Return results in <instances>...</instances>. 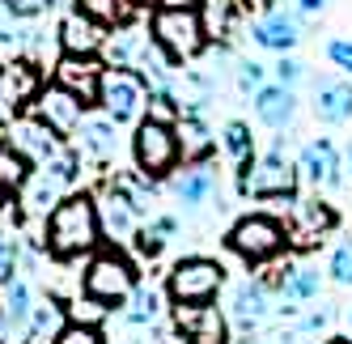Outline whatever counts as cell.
Masks as SVG:
<instances>
[{"mask_svg": "<svg viewBox=\"0 0 352 344\" xmlns=\"http://www.w3.org/2000/svg\"><path fill=\"white\" fill-rule=\"evenodd\" d=\"M225 242H230V251L246 264H272L289 247V226H280V221L267 217V213H250L230 230Z\"/></svg>", "mask_w": 352, "mask_h": 344, "instance_id": "5", "label": "cell"}, {"mask_svg": "<svg viewBox=\"0 0 352 344\" xmlns=\"http://www.w3.org/2000/svg\"><path fill=\"white\" fill-rule=\"evenodd\" d=\"M0 5H5V13H9V17L30 21V17H43L47 9L56 5V0H0Z\"/></svg>", "mask_w": 352, "mask_h": 344, "instance_id": "37", "label": "cell"}, {"mask_svg": "<svg viewBox=\"0 0 352 344\" xmlns=\"http://www.w3.org/2000/svg\"><path fill=\"white\" fill-rule=\"evenodd\" d=\"M34 115L43 119L52 132H60V136H72L81 128V119H85V103L72 89H64V85H43L38 89V98H34Z\"/></svg>", "mask_w": 352, "mask_h": 344, "instance_id": "11", "label": "cell"}, {"mask_svg": "<svg viewBox=\"0 0 352 344\" xmlns=\"http://www.w3.org/2000/svg\"><path fill=\"white\" fill-rule=\"evenodd\" d=\"M56 344H107V336H102L98 323H77V319H68V327L56 336Z\"/></svg>", "mask_w": 352, "mask_h": 344, "instance_id": "36", "label": "cell"}, {"mask_svg": "<svg viewBox=\"0 0 352 344\" xmlns=\"http://www.w3.org/2000/svg\"><path fill=\"white\" fill-rule=\"evenodd\" d=\"M148 34L170 56V64L195 60L208 47V30H204V17H199V5H157L153 17H148Z\"/></svg>", "mask_w": 352, "mask_h": 344, "instance_id": "2", "label": "cell"}, {"mask_svg": "<svg viewBox=\"0 0 352 344\" xmlns=\"http://www.w3.org/2000/svg\"><path fill=\"white\" fill-rule=\"evenodd\" d=\"M144 111H148V119H162V124H179L183 119V103L170 89H153L148 103H144Z\"/></svg>", "mask_w": 352, "mask_h": 344, "instance_id": "35", "label": "cell"}, {"mask_svg": "<svg viewBox=\"0 0 352 344\" xmlns=\"http://www.w3.org/2000/svg\"><path fill=\"white\" fill-rule=\"evenodd\" d=\"M115 128H119V124H115L107 111H102V115H94V119L85 115V119H81V128H77V132H81V149H77L81 162L111 166V162L119 158V132H115Z\"/></svg>", "mask_w": 352, "mask_h": 344, "instance_id": "19", "label": "cell"}, {"mask_svg": "<svg viewBox=\"0 0 352 344\" xmlns=\"http://www.w3.org/2000/svg\"><path fill=\"white\" fill-rule=\"evenodd\" d=\"M297 9H301V13H322L327 0H297Z\"/></svg>", "mask_w": 352, "mask_h": 344, "instance_id": "45", "label": "cell"}, {"mask_svg": "<svg viewBox=\"0 0 352 344\" xmlns=\"http://www.w3.org/2000/svg\"><path fill=\"white\" fill-rule=\"evenodd\" d=\"M327 272H331L336 285L352 289V247H340V251L331 255V264H327Z\"/></svg>", "mask_w": 352, "mask_h": 344, "instance_id": "38", "label": "cell"}, {"mask_svg": "<svg viewBox=\"0 0 352 344\" xmlns=\"http://www.w3.org/2000/svg\"><path fill=\"white\" fill-rule=\"evenodd\" d=\"M314 115L318 124H348L352 119V81H336V77H322L314 85Z\"/></svg>", "mask_w": 352, "mask_h": 344, "instance_id": "24", "label": "cell"}, {"mask_svg": "<svg viewBox=\"0 0 352 344\" xmlns=\"http://www.w3.org/2000/svg\"><path fill=\"white\" fill-rule=\"evenodd\" d=\"M306 39V21H301V9H280V5H272L255 26H250V43L263 47V52H276V56H285L293 52V47Z\"/></svg>", "mask_w": 352, "mask_h": 344, "instance_id": "9", "label": "cell"}, {"mask_svg": "<svg viewBox=\"0 0 352 344\" xmlns=\"http://www.w3.org/2000/svg\"><path fill=\"white\" fill-rule=\"evenodd\" d=\"M221 149H225V158H230L238 170H246L250 162H255V136H250V128L242 124V119L225 124V132H221Z\"/></svg>", "mask_w": 352, "mask_h": 344, "instance_id": "32", "label": "cell"}, {"mask_svg": "<svg viewBox=\"0 0 352 344\" xmlns=\"http://www.w3.org/2000/svg\"><path fill=\"white\" fill-rule=\"evenodd\" d=\"M17 221V204H13V191H0V230H9Z\"/></svg>", "mask_w": 352, "mask_h": 344, "instance_id": "43", "label": "cell"}, {"mask_svg": "<svg viewBox=\"0 0 352 344\" xmlns=\"http://www.w3.org/2000/svg\"><path fill=\"white\" fill-rule=\"evenodd\" d=\"M30 170H34V162L26 153H17L13 144H0V191H17L30 179Z\"/></svg>", "mask_w": 352, "mask_h": 344, "instance_id": "34", "label": "cell"}, {"mask_svg": "<svg viewBox=\"0 0 352 344\" xmlns=\"http://www.w3.org/2000/svg\"><path fill=\"white\" fill-rule=\"evenodd\" d=\"M238 191L250 200H293L297 195V170L285 158V144H272V153L250 162L238 179Z\"/></svg>", "mask_w": 352, "mask_h": 344, "instance_id": "7", "label": "cell"}, {"mask_svg": "<svg viewBox=\"0 0 352 344\" xmlns=\"http://www.w3.org/2000/svg\"><path fill=\"white\" fill-rule=\"evenodd\" d=\"M327 344H352V340H344V336H331V340H327Z\"/></svg>", "mask_w": 352, "mask_h": 344, "instance_id": "49", "label": "cell"}, {"mask_svg": "<svg viewBox=\"0 0 352 344\" xmlns=\"http://www.w3.org/2000/svg\"><path fill=\"white\" fill-rule=\"evenodd\" d=\"M285 344H301V332H289V336H285Z\"/></svg>", "mask_w": 352, "mask_h": 344, "instance_id": "47", "label": "cell"}, {"mask_svg": "<svg viewBox=\"0 0 352 344\" xmlns=\"http://www.w3.org/2000/svg\"><path fill=\"white\" fill-rule=\"evenodd\" d=\"M140 285V268L123 255L119 247H107V251H94L85 272H81V289L85 298L102 302V306H123L132 298V289Z\"/></svg>", "mask_w": 352, "mask_h": 344, "instance_id": "3", "label": "cell"}, {"mask_svg": "<svg viewBox=\"0 0 352 344\" xmlns=\"http://www.w3.org/2000/svg\"><path fill=\"white\" fill-rule=\"evenodd\" d=\"M238 5H242V13H246V9H272L276 0H238Z\"/></svg>", "mask_w": 352, "mask_h": 344, "instance_id": "46", "label": "cell"}, {"mask_svg": "<svg viewBox=\"0 0 352 344\" xmlns=\"http://www.w3.org/2000/svg\"><path fill=\"white\" fill-rule=\"evenodd\" d=\"M301 77H306V64H301V60H293V56L285 52V56H280V64H276V81L293 89V85H297Z\"/></svg>", "mask_w": 352, "mask_h": 344, "instance_id": "42", "label": "cell"}, {"mask_svg": "<svg viewBox=\"0 0 352 344\" xmlns=\"http://www.w3.org/2000/svg\"><path fill=\"white\" fill-rule=\"evenodd\" d=\"M102 68H107L102 56H72V52H64L56 60V85L72 89L85 107H94L98 103V85H102Z\"/></svg>", "mask_w": 352, "mask_h": 344, "instance_id": "13", "label": "cell"}, {"mask_svg": "<svg viewBox=\"0 0 352 344\" xmlns=\"http://www.w3.org/2000/svg\"><path fill=\"white\" fill-rule=\"evenodd\" d=\"M17 272V242L5 238V230H0V289H5Z\"/></svg>", "mask_w": 352, "mask_h": 344, "instance_id": "39", "label": "cell"}, {"mask_svg": "<svg viewBox=\"0 0 352 344\" xmlns=\"http://www.w3.org/2000/svg\"><path fill=\"white\" fill-rule=\"evenodd\" d=\"M340 226L336 208L318 200V195H310V200H297L293 204V226H289V242H297V247H314V242H322V234H331Z\"/></svg>", "mask_w": 352, "mask_h": 344, "instance_id": "16", "label": "cell"}, {"mask_svg": "<svg viewBox=\"0 0 352 344\" xmlns=\"http://www.w3.org/2000/svg\"><path fill=\"white\" fill-rule=\"evenodd\" d=\"M272 285H276V302H280L276 310H280V314H297L301 302L318 298L322 272H318V268H310V264H285V268H280V277H276Z\"/></svg>", "mask_w": 352, "mask_h": 344, "instance_id": "15", "label": "cell"}, {"mask_svg": "<svg viewBox=\"0 0 352 344\" xmlns=\"http://www.w3.org/2000/svg\"><path fill=\"white\" fill-rule=\"evenodd\" d=\"M81 9L107 30H119V26H132L136 21V0H81Z\"/></svg>", "mask_w": 352, "mask_h": 344, "instance_id": "30", "label": "cell"}, {"mask_svg": "<svg viewBox=\"0 0 352 344\" xmlns=\"http://www.w3.org/2000/svg\"><path fill=\"white\" fill-rule=\"evenodd\" d=\"M162 5H199V0H162Z\"/></svg>", "mask_w": 352, "mask_h": 344, "instance_id": "48", "label": "cell"}, {"mask_svg": "<svg viewBox=\"0 0 352 344\" xmlns=\"http://www.w3.org/2000/svg\"><path fill=\"white\" fill-rule=\"evenodd\" d=\"M107 43V26H98V21L85 13V9H72L64 21H60V47L72 56H98Z\"/></svg>", "mask_w": 352, "mask_h": 344, "instance_id": "23", "label": "cell"}, {"mask_svg": "<svg viewBox=\"0 0 352 344\" xmlns=\"http://www.w3.org/2000/svg\"><path fill=\"white\" fill-rule=\"evenodd\" d=\"M174 327L187 344H230V319L212 302H191L174 306Z\"/></svg>", "mask_w": 352, "mask_h": 344, "instance_id": "10", "label": "cell"}, {"mask_svg": "<svg viewBox=\"0 0 352 344\" xmlns=\"http://www.w3.org/2000/svg\"><path fill=\"white\" fill-rule=\"evenodd\" d=\"M327 60L352 77V39H331V43H327Z\"/></svg>", "mask_w": 352, "mask_h": 344, "instance_id": "41", "label": "cell"}, {"mask_svg": "<svg viewBox=\"0 0 352 344\" xmlns=\"http://www.w3.org/2000/svg\"><path fill=\"white\" fill-rule=\"evenodd\" d=\"M38 89H43V72H38L30 60H9V64H0V107H5V111L34 107Z\"/></svg>", "mask_w": 352, "mask_h": 344, "instance_id": "17", "label": "cell"}, {"mask_svg": "<svg viewBox=\"0 0 352 344\" xmlns=\"http://www.w3.org/2000/svg\"><path fill=\"white\" fill-rule=\"evenodd\" d=\"M272 293L263 281H242L234 289V298H230V319L242 327V332H259L267 319H272Z\"/></svg>", "mask_w": 352, "mask_h": 344, "instance_id": "21", "label": "cell"}, {"mask_svg": "<svg viewBox=\"0 0 352 344\" xmlns=\"http://www.w3.org/2000/svg\"><path fill=\"white\" fill-rule=\"evenodd\" d=\"M255 115H259V124H267V128H289L293 124V115H297V98H293V89L289 85H259L255 89Z\"/></svg>", "mask_w": 352, "mask_h": 344, "instance_id": "25", "label": "cell"}, {"mask_svg": "<svg viewBox=\"0 0 352 344\" xmlns=\"http://www.w3.org/2000/svg\"><path fill=\"white\" fill-rule=\"evenodd\" d=\"M132 158H136V170H144L148 179H166L179 170V158H183V144H179V132L174 124H162V119H140L136 124V136H132Z\"/></svg>", "mask_w": 352, "mask_h": 344, "instance_id": "4", "label": "cell"}, {"mask_svg": "<svg viewBox=\"0 0 352 344\" xmlns=\"http://www.w3.org/2000/svg\"><path fill=\"white\" fill-rule=\"evenodd\" d=\"M102 242V221H98V200L85 191L64 195L47 217V247L56 259H77L89 255Z\"/></svg>", "mask_w": 352, "mask_h": 344, "instance_id": "1", "label": "cell"}, {"mask_svg": "<svg viewBox=\"0 0 352 344\" xmlns=\"http://www.w3.org/2000/svg\"><path fill=\"white\" fill-rule=\"evenodd\" d=\"M17 39H21V34L9 26V13H5V5H0V43H17Z\"/></svg>", "mask_w": 352, "mask_h": 344, "instance_id": "44", "label": "cell"}, {"mask_svg": "<svg viewBox=\"0 0 352 344\" xmlns=\"http://www.w3.org/2000/svg\"><path fill=\"white\" fill-rule=\"evenodd\" d=\"M26 344H34V340H26Z\"/></svg>", "mask_w": 352, "mask_h": 344, "instance_id": "52", "label": "cell"}, {"mask_svg": "<svg viewBox=\"0 0 352 344\" xmlns=\"http://www.w3.org/2000/svg\"><path fill=\"white\" fill-rule=\"evenodd\" d=\"M170 191H174V200L183 208H204L217 195V170L208 162H191L170 179Z\"/></svg>", "mask_w": 352, "mask_h": 344, "instance_id": "22", "label": "cell"}, {"mask_svg": "<svg viewBox=\"0 0 352 344\" xmlns=\"http://www.w3.org/2000/svg\"><path fill=\"white\" fill-rule=\"evenodd\" d=\"M170 234H179V221H174V217H157V221H148V226H140L132 234V247H136L140 259H157L166 251Z\"/></svg>", "mask_w": 352, "mask_h": 344, "instance_id": "29", "label": "cell"}, {"mask_svg": "<svg viewBox=\"0 0 352 344\" xmlns=\"http://www.w3.org/2000/svg\"><path fill=\"white\" fill-rule=\"evenodd\" d=\"M238 13H242L238 0H199V17H204L208 39H230L238 30Z\"/></svg>", "mask_w": 352, "mask_h": 344, "instance_id": "28", "label": "cell"}, {"mask_svg": "<svg viewBox=\"0 0 352 344\" xmlns=\"http://www.w3.org/2000/svg\"><path fill=\"white\" fill-rule=\"evenodd\" d=\"M162 314V293L153 285H136L132 298H128V310H123V319H128L132 327H153Z\"/></svg>", "mask_w": 352, "mask_h": 344, "instance_id": "31", "label": "cell"}, {"mask_svg": "<svg viewBox=\"0 0 352 344\" xmlns=\"http://www.w3.org/2000/svg\"><path fill=\"white\" fill-rule=\"evenodd\" d=\"M225 289V268L217 259L204 255H191L179 259L166 277V293L174 306H191V302H217V293Z\"/></svg>", "mask_w": 352, "mask_h": 344, "instance_id": "6", "label": "cell"}, {"mask_svg": "<svg viewBox=\"0 0 352 344\" xmlns=\"http://www.w3.org/2000/svg\"><path fill=\"white\" fill-rule=\"evenodd\" d=\"M136 5H162V0H136Z\"/></svg>", "mask_w": 352, "mask_h": 344, "instance_id": "50", "label": "cell"}, {"mask_svg": "<svg viewBox=\"0 0 352 344\" xmlns=\"http://www.w3.org/2000/svg\"><path fill=\"white\" fill-rule=\"evenodd\" d=\"M234 77H238V89H246V94H255V89L263 85V64H255V60H238V68H234Z\"/></svg>", "mask_w": 352, "mask_h": 344, "instance_id": "40", "label": "cell"}, {"mask_svg": "<svg viewBox=\"0 0 352 344\" xmlns=\"http://www.w3.org/2000/svg\"><path fill=\"white\" fill-rule=\"evenodd\" d=\"M144 77L132 68H102V85H98V107H102L115 124H140L144 119Z\"/></svg>", "mask_w": 352, "mask_h": 344, "instance_id": "8", "label": "cell"}, {"mask_svg": "<svg viewBox=\"0 0 352 344\" xmlns=\"http://www.w3.org/2000/svg\"><path fill=\"white\" fill-rule=\"evenodd\" d=\"M297 170H301V175H306L314 187H340V183H344V162H340V149H336V144L327 140V136L301 144Z\"/></svg>", "mask_w": 352, "mask_h": 344, "instance_id": "18", "label": "cell"}, {"mask_svg": "<svg viewBox=\"0 0 352 344\" xmlns=\"http://www.w3.org/2000/svg\"><path fill=\"white\" fill-rule=\"evenodd\" d=\"M9 144L17 153H26L34 166H47L60 149H64V136L52 132L43 124L38 115H26V119H13V128H9Z\"/></svg>", "mask_w": 352, "mask_h": 344, "instance_id": "14", "label": "cell"}, {"mask_svg": "<svg viewBox=\"0 0 352 344\" xmlns=\"http://www.w3.org/2000/svg\"><path fill=\"white\" fill-rule=\"evenodd\" d=\"M30 310H34L30 285L13 277V281L5 285V298H0V332H26V323H30Z\"/></svg>", "mask_w": 352, "mask_h": 344, "instance_id": "26", "label": "cell"}, {"mask_svg": "<svg viewBox=\"0 0 352 344\" xmlns=\"http://www.w3.org/2000/svg\"><path fill=\"white\" fill-rule=\"evenodd\" d=\"M98 200V221H102V238L111 242H132V234L140 230V208L115 187V179L94 195Z\"/></svg>", "mask_w": 352, "mask_h": 344, "instance_id": "12", "label": "cell"}, {"mask_svg": "<svg viewBox=\"0 0 352 344\" xmlns=\"http://www.w3.org/2000/svg\"><path fill=\"white\" fill-rule=\"evenodd\" d=\"M348 170H352V144H348Z\"/></svg>", "mask_w": 352, "mask_h": 344, "instance_id": "51", "label": "cell"}, {"mask_svg": "<svg viewBox=\"0 0 352 344\" xmlns=\"http://www.w3.org/2000/svg\"><path fill=\"white\" fill-rule=\"evenodd\" d=\"M68 187H72V183H68L64 175H56V170L38 166V170H30V179L17 187V191H21V208H26L30 217H52V208L64 200V191H68Z\"/></svg>", "mask_w": 352, "mask_h": 344, "instance_id": "20", "label": "cell"}, {"mask_svg": "<svg viewBox=\"0 0 352 344\" xmlns=\"http://www.w3.org/2000/svg\"><path fill=\"white\" fill-rule=\"evenodd\" d=\"M174 132H179V144H183V158H195V162H204V153L212 149V140H208V128H204V119L199 115H187L174 124Z\"/></svg>", "mask_w": 352, "mask_h": 344, "instance_id": "33", "label": "cell"}, {"mask_svg": "<svg viewBox=\"0 0 352 344\" xmlns=\"http://www.w3.org/2000/svg\"><path fill=\"white\" fill-rule=\"evenodd\" d=\"M64 327H68V310H64V302H56V298L34 302L30 323H26V336H30L34 344H56V336H60Z\"/></svg>", "mask_w": 352, "mask_h": 344, "instance_id": "27", "label": "cell"}]
</instances>
